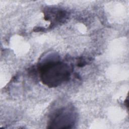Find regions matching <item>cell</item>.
<instances>
[{"label":"cell","mask_w":129,"mask_h":129,"mask_svg":"<svg viewBox=\"0 0 129 129\" xmlns=\"http://www.w3.org/2000/svg\"><path fill=\"white\" fill-rule=\"evenodd\" d=\"M69 67L59 61H49L40 68V78L43 83L48 87H54L69 80Z\"/></svg>","instance_id":"6da1fadb"},{"label":"cell","mask_w":129,"mask_h":129,"mask_svg":"<svg viewBox=\"0 0 129 129\" xmlns=\"http://www.w3.org/2000/svg\"><path fill=\"white\" fill-rule=\"evenodd\" d=\"M74 112L71 110L62 108L58 110L52 117L49 128H71L75 122Z\"/></svg>","instance_id":"7a4b0ae2"}]
</instances>
